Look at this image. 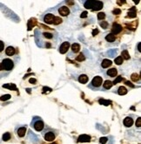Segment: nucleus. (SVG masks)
<instances>
[{"mask_svg": "<svg viewBox=\"0 0 141 144\" xmlns=\"http://www.w3.org/2000/svg\"><path fill=\"white\" fill-rule=\"evenodd\" d=\"M15 66L14 61L12 59H4L3 60L0 62V73H4L6 74H8L10 72H12Z\"/></svg>", "mask_w": 141, "mask_h": 144, "instance_id": "1", "label": "nucleus"}, {"mask_svg": "<svg viewBox=\"0 0 141 144\" xmlns=\"http://www.w3.org/2000/svg\"><path fill=\"white\" fill-rule=\"evenodd\" d=\"M31 127L33 128L35 131L42 132L45 129V121H43V119H42L41 117L34 116L32 120V122H31Z\"/></svg>", "mask_w": 141, "mask_h": 144, "instance_id": "2", "label": "nucleus"}, {"mask_svg": "<svg viewBox=\"0 0 141 144\" xmlns=\"http://www.w3.org/2000/svg\"><path fill=\"white\" fill-rule=\"evenodd\" d=\"M103 78L101 76H95L92 79V82L88 85V87L93 90H99L103 85Z\"/></svg>", "mask_w": 141, "mask_h": 144, "instance_id": "3", "label": "nucleus"}, {"mask_svg": "<svg viewBox=\"0 0 141 144\" xmlns=\"http://www.w3.org/2000/svg\"><path fill=\"white\" fill-rule=\"evenodd\" d=\"M57 136H58V133L53 131L52 129H49L47 131H45V133H43V136L45 141H48V142H52V141H55Z\"/></svg>", "mask_w": 141, "mask_h": 144, "instance_id": "4", "label": "nucleus"}, {"mask_svg": "<svg viewBox=\"0 0 141 144\" xmlns=\"http://www.w3.org/2000/svg\"><path fill=\"white\" fill-rule=\"evenodd\" d=\"M26 131H27V128H26V126L17 127L16 128V134H17V137H19V138H23V137H25Z\"/></svg>", "mask_w": 141, "mask_h": 144, "instance_id": "5", "label": "nucleus"}, {"mask_svg": "<svg viewBox=\"0 0 141 144\" xmlns=\"http://www.w3.org/2000/svg\"><path fill=\"white\" fill-rule=\"evenodd\" d=\"M70 49V43L68 41H65L62 43V45L59 46V52L62 54H65L69 51Z\"/></svg>", "mask_w": 141, "mask_h": 144, "instance_id": "6", "label": "nucleus"}, {"mask_svg": "<svg viewBox=\"0 0 141 144\" xmlns=\"http://www.w3.org/2000/svg\"><path fill=\"white\" fill-rule=\"evenodd\" d=\"M122 30H123V27L119 25V24L114 23L112 27V34H113V35L118 34L119 32H122Z\"/></svg>", "mask_w": 141, "mask_h": 144, "instance_id": "7", "label": "nucleus"}, {"mask_svg": "<svg viewBox=\"0 0 141 144\" xmlns=\"http://www.w3.org/2000/svg\"><path fill=\"white\" fill-rule=\"evenodd\" d=\"M58 12L61 16L67 17V16H69V14H70V9L68 8L67 6H61V7L58 9Z\"/></svg>", "mask_w": 141, "mask_h": 144, "instance_id": "8", "label": "nucleus"}, {"mask_svg": "<svg viewBox=\"0 0 141 144\" xmlns=\"http://www.w3.org/2000/svg\"><path fill=\"white\" fill-rule=\"evenodd\" d=\"M54 15L52 14V13H48L46 14L45 17H44V22L48 25H52L53 24V19H54Z\"/></svg>", "mask_w": 141, "mask_h": 144, "instance_id": "9", "label": "nucleus"}, {"mask_svg": "<svg viewBox=\"0 0 141 144\" xmlns=\"http://www.w3.org/2000/svg\"><path fill=\"white\" fill-rule=\"evenodd\" d=\"M92 140V137L88 134H81L78 138V142H90Z\"/></svg>", "mask_w": 141, "mask_h": 144, "instance_id": "10", "label": "nucleus"}, {"mask_svg": "<svg viewBox=\"0 0 141 144\" xmlns=\"http://www.w3.org/2000/svg\"><path fill=\"white\" fill-rule=\"evenodd\" d=\"M103 5H104V4L102 3V2L100 1H94V4L93 5H92V10L93 11H99L101 9L103 8Z\"/></svg>", "mask_w": 141, "mask_h": 144, "instance_id": "11", "label": "nucleus"}, {"mask_svg": "<svg viewBox=\"0 0 141 144\" xmlns=\"http://www.w3.org/2000/svg\"><path fill=\"white\" fill-rule=\"evenodd\" d=\"M15 53H16V49L13 46H8L5 49V54L9 57L14 56Z\"/></svg>", "mask_w": 141, "mask_h": 144, "instance_id": "12", "label": "nucleus"}, {"mask_svg": "<svg viewBox=\"0 0 141 144\" xmlns=\"http://www.w3.org/2000/svg\"><path fill=\"white\" fill-rule=\"evenodd\" d=\"M70 51H72V53H78V52L80 51V45L78 43H74V44H72V46H70Z\"/></svg>", "mask_w": 141, "mask_h": 144, "instance_id": "13", "label": "nucleus"}, {"mask_svg": "<svg viewBox=\"0 0 141 144\" xmlns=\"http://www.w3.org/2000/svg\"><path fill=\"white\" fill-rule=\"evenodd\" d=\"M124 125L126 128H131L133 125V119L132 117H126V118H125Z\"/></svg>", "mask_w": 141, "mask_h": 144, "instance_id": "14", "label": "nucleus"}, {"mask_svg": "<svg viewBox=\"0 0 141 144\" xmlns=\"http://www.w3.org/2000/svg\"><path fill=\"white\" fill-rule=\"evenodd\" d=\"M107 75L112 78H115L118 76V70L116 68H111V69H108L107 71Z\"/></svg>", "mask_w": 141, "mask_h": 144, "instance_id": "15", "label": "nucleus"}, {"mask_svg": "<svg viewBox=\"0 0 141 144\" xmlns=\"http://www.w3.org/2000/svg\"><path fill=\"white\" fill-rule=\"evenodd\" d=\"M88 80H89V77H88L86 74H81V75H79V77H78L79 83H81V84H86L88 82Z\"/></svg>", "mask_w": 141, "mask_h": 144, "instance_id": "16", "label": "nucleus"}, {"mask_svg": "<svg viewBox=\"0 0 141 144\" xmlns=\"http://www.w3.org/2000/svg\"><path fill=\"white\" fill-rule=\"evenodd\" d=\"M112 64V62L110 60V59H103L102 63H101V66H102L103 68H108L109 66H111Z\"/></svg>", "mask_w": 141, "mask_h": 144, "instance_id": "17", "label": "nucleus"}, {"mask_svg": "<svg viewBox=\"0 0 141 144\" xmlns=\"http://www.w3.org/2000/svg\"><path fill=\"white\" fill-rule=\"evenodd\" d=\"M103 88H105V89H110V88H112V86H113V84L111 80H105V82H103Z\"/></svg>", "mask_w": 141, "mask_h": 144, "instance_id": "18", "label": "nucleus"}, {"mask_svg": "<svg viewBox=\"0 0 141 144\" xmlns=\"http://www.w3.org/2000/svg\"><path fill=\"white\" fill-rule=\"evenodd\" d=\"M127 89H126V87H125V86H121L118 87V94H119V95H125L127 94Z\"/></svg>", "mask_w": 141, "mask_h": 144, "instance_id": "19", "label": "nucleus"}, {"mask_svg": "<svg viewBox=\"0 0 141 144\" xmlns=\"http://www.w3.org/2000/svg\"><path fill=\"white\" fill-rule=\"evenodd\" d=\"M105 40L108 41V42H114L116 40V37L115 35L112 34V33H109L108 35H106V37H105Z\"/></svg>", "mask_w": 141, "mask_h": 144, "instance_id": "20", "label": "nucleus"}, {"mask_svg": "<svg viewBox=\"0 0 141 144\" xmlns=\"http://www.w3.org/2000/svg\"><path fill=\"white\" fill-rule=\"evenodd\" d=\"M128 16H129L130 17H135L136 16H137V12H136V8L134 7V6L131 9V10L129 11Z\"/></svg>", "mask_w": 141, "mask_h": 144, "instance_id": "21", "label": "nucleus"}, {"mask_svg": "<svg viewBox=\"0 0 141 144\" xmlns=\"http://www.w3.org/2000/svg\"><path fill=\"white\" fill-rule=\"evenodd\" d=\"M131 79L133 82H137V81L140 80V76H139V74H133L131 76Z\"/></svg>", "mask_w": 141, "mask_h": 144, "instance_id": "22", "label": "nucleus"}, {"mask_svg": "<svg viewBox=\"0 0 141 144\" xmlns=\"http://www.w3.org/2000/svg\"><path fill=\"white\" fill-rule=\"evenodd\" d=\"M3 87L4 88H8L10 90H17V86L15 84H6V85H4Z\"/></svg>", "mask_w": 141, "mask_h": 144, "instance_id": "23", "label": "nucleus"}, {"mask_svg": "<svg viewBox=\"0 0 141 144\" xmlns=\"http://www.w3.org/2000/svg\"><path fill=\"white\" fill-rule=\"evenodd\" d=\"M121 55H122L121 57L123 58V59H126V60H128V59H130L129 52H128V51H126V50L123 51V52H121Z\"/></svg>", "mask_w": 141, "mask_h": 144, "instance_id": "24", "label": "nucleus"}, {"mask_svg": "<svg viewBox=\"0 0 141 144\" xmlns=\"http://www.w3.org/2000/svg\"><path fill=\"white\" fill-rule=\"evenodd\" d=\"M93 4H94V1H85V5H84V6H85L86 9H92Z\"/></svg>", "mask_w": 141, "mask_h": 144, "instance_id": "25", "label": "nucleus"}, {"mask_svg": "<svg viewBox=\"0 0 141 144\" xmlns=\"http://www.w3.org/2000/svg\"><path fill=\"white\" fill-rule=\"evenodd\" d=\"M123 58L121 57V56H118V57H117L116 59H115V60H114V62H115V64L116 65H118V66H120V65H122L123 64Z\"/></svg>", "mask_w": 141, "mask_h": 144, "instance_id": "26", "label": "nucleus"}, {"mask_svg": "<svg viewBox=\"0 0 141 144\" xmlns=\"http://www.w3.org/2000/svg\"><path fill=\"white\" fill-rule=\"evenodd\" d=\"M62 23V19H61L60 17H54V19H53V25H58L59 24Z\"/></svg>", "mask_w": 141, "mask_h": 144, "instance_id": "27", "label": "nucleus"}, {"mask_svg": "<svg viewBox=\"0 0 141 144\" xmlns=\"http://www.w3.org/2000/svg\"><path fill=\"white\" fill-rule=\"evenodd\" d=\"M11 139V134L9 132H6V133H4V136H3V141H9Z\"/></svg>", "mask_w": 141, "mask_h": 144, "instance_id": "28", "label": "nucleus"}, {"mask_svg": "<svg viewBox=\"0 0 141 144\" xmlns=\"http://www.w3.org/2000/svg\"><path fill=\"white\" fill-rule=\"evenodd\" d=\"M85 59V55H84L83 53H79L78 56L76 57V60L77 61H79V62L84 61Z\"/></svg>", "mask_w": 141, "mask_h": 144, "instance_id": "29", "label": "nucleus"}, {"mask_svg": "<svg viewBox=\"0 0 141 144\" xmlns=\"http://www.w3.org/2000/svg\"><path fill=\"white\" fill-rule=\"evenodd\" d=\"M11 95L10 94H4V95H2L1 97H0V101H8V100L11 99Z\"/></svg>", "mask_w": 141, "mask_h": 144, "instance_id": "30", "label": "nucleus"}, {"mask_svg": "<svg viewBox=\"0 0 141 144\" xmlns=\"http://www.w3.org/2000/svg\"><path fill=\"white\" fill-rule=\"evenodd\" d=\"M98 102H99V104H101V105H105V106H108V105H110V104L112 103V101H105V100H99L98 101Z\"/></svg>", "mask_w": 141, "mask_h": 144, "instance_id": "31", "label": "nucleus"}, {"mask_svg": "<svg viewBox=\"0 0 141 144\" xmlns=\"http://www.w3.org/2000/svg\"><path fill=\"white\" fill-rule=\"evenodd\" d=\"M43 35H44V37L48 39H52V38H53V34H52V33H50V32H44Z\"/></svg>", "mask_w": 141, "mask_h": 144, "instance_id": "32", "label": "nucleus"}, {"mask_svg": "<svg viewBox=\"0 0 141 144\" xmlns=\"http://www.w3.org/2000/svg\"><path fill=\"white\" fill-rule=\"evenodd\" d=\"M122 80H123L122 76H117L116 79H114V81L112 82V84H113V85H116V84H118V82H120V81H122Z\"/></svg>", "mask_w": 141, "mask_h": 144, "instance_id": "33", "label": "nucleus"}, {"mask_svg": "<svg viewBox=\"0 0 141 144\" xmlns=\"http://www.w3.org/2000/svg\"><path fill=\"white\" fill-rule=\"evenodd\" d=\"M99 25L103 29H107L108 28V22H106V21L102 20V22H100L99 23Z\"/></svg>", "mask_w": 141, "mask_h": 144, "instance_id": "34", "label": "nucleus"}, {"mask_svg": "<svg viewBox=\"0 0 141 144\" xmlns=\"http://www.w3.org/2000/svg\"><path fill=\"white\" fill-rule=\"evenodd\" d=\"M105 17V14L104 12L98 13V20H104Z\"/></svg>", "mask_w": 141, "mask_h": 144, "instance_id": "35", "label": "nucleus"}, {"mask_svg": "<svg viewBox=\"0 0 141 144\" xmlns=\"http://www.w3.org/2000/svg\"><path fill=\"white\" fill-rule=\"evenodd\" d=\"M108 141V138L107 137H101L99 139V143L100 144H105Z\"/></svg>", "mask_w": 141, "mask_h": 144, "instance_id": "36", "label": "nucleus"}, {"mask_svg": "<svg viewBox=\"0 0 141 144\" xmlns=\"http://www.w3.org/2000/svg\"><path fill=\"white\" fill-rule=\"evenodd\" d=\"M136 127L137 128L141 127V118L140 117H138V118L137 119V121H136Z\"/></svg>", "mask_w": 141, "mask_h": 144, "instance_id": "37", "label": "nucleus"}, {"mask_svg": "<svg viewBox=\"0 0 141 144\" xmlns=\"http://www.w3.org/2000/svg\"><path fill=\"white\" fill-rule=\"evenodd\" d=\"M4 49V43L0 40V52H2Z\"/></svg>", "mask_w": 141, "mask_h": 144, "instance_id": "38", "label": "nucleus"}, {"mask_svg": "<svg viewBox=\"0 0 141 144\" xmlns=\"http://www.w3.org/2000/svg\"><path fill=\"white\" fill-rule=\"evenodd\" d=\"M87 16H88V12H83L82 13H81L80 17L81 19H85V17H86Z\"/></svg>", "mask_w": 141, "mask_h": 144, "instance_id": "39", "label": "nucleus"}, {"mask_svg": "<svg viewBox=\"0 0 141 144\" xmlns=\"http://www.w3.org/2000/svg\"><path fill=\"white\" fill-rule=\"evenodd\" d=\"M112 12H113V14H115V15L116 14L118 15V14H120V13H121V11L119 10V9H115V10H114Z\"/></svg>", "mask_w": 141, "mask_h": 144, "instance_id": "40", "label": "nucleus"}, {"mask_svg": "<svg viewBox=\"0 0 141 144\" xmlns=\"http://www.w3.org/2000/svg\"><path fill=\"white\" fill-rule=\"evenodd\" d=\"M30 83H31V84H36V83H37V79H34V78L30 79Z\"/></svg>", "mask_w": 141, "mask_h": 144, "instance_id": "41", "label": "nucleus"}, {"mask_svg": "<svg viewBox=\"0 0 141 144\" xmlns=\"http://www.w3.org/2000/svg\"><path fill=\"white\" fill-rule=\"evenodd\" d=\"M125 84H126L127 86H130L131 87H134V85L132 84V82H130V81H125Z\"/></svg>", "mask_w": 141, "mask_h": 144, "instance_id": "42", "label": "nucleus"}, {"mask_svg": "<svg viewBox=\"0 0 141 144\" xmlns=\"http://www.w3.org/2000/svg\"><path fill=\"white\" fill-rule=\"evenodd\" d=\"M98 31L96 29L95 31H93V32H92V35H93V36H95V35H97V33H98Z\"/></svg>", "mask_w": 141, "mask_h": 144, "instance_id": "43", "label": "nucleus"}, {"mask_svg": "<svg viewBox=\"0 0 141 144\" xmlns=\"http://www.w3.org/2000/svg\"><path fill=\"white\" fill-rule=\"evenodd\" d=\"M138 51L140 52V43L138 44Z\"/></svg>", "mask_w": 141, "mask_h": 144, "instance_id": "44", "label": "nucleus"}, {"mask_svg": "<svg viewBox=\"0 0 141 144\" xmlns=\"http://www.w3.org/2000/svg\"><path fill=\"white\" fill-rule=\"evenodd\" d=\"M53 144H57V143H53Z\"/></svg>", "mask_w": 141, "mask_h": 144, "instance_id": "45", "label": "nucleus"}]
</instances>
